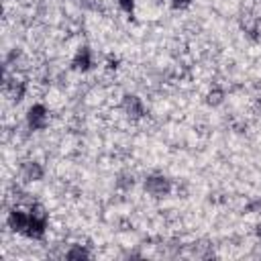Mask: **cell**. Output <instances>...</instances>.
Listing matches in <instances>:
<instances>
[{
	"label": "cell",
	"mask_w": 261,
	"mask_h": 261,
	"mask_svg": "<svg viewBox=\"0 0 261 261\" xmlns=\"http://www.w3.org/2000/svg\"><path fill=\"white\" fill-rule=\"evenodd\" d=\"M29 220H31V214H24V212H20V210L10 212V218H8V222H10V226H12L14 230H27Z\"/></svg>",
	"instance_id": "cell-2"
},
{
	"label": "cell",
	"mask_w": 261,
	"mask_h": 261,
	"mask_svg": "<svg viewBox=\"0 0 261 261\" xmlns=\"http://www.w3.org/2000/svg\"><path fill=\"white\" fill-rule=\"evenodd\" d=\"M29 120H31V126L41 128V126L45 124V120H47V110H45V106L35 104V106L29 110Z\"/></svg>",
	"instance_id": "cell-1"
},
{
	"label": "cell",
	"mask_w": 261,
	"mask_h": 261,
	"mask_svg": "<svg viewBox=\"0 0 261 261\" xmlns=\"http://www.w3.org/2000/svg\"><path fill=\"white\" fill-rule=\"evenodd\" d=\"M118 4H120V8L126 10V12L133 10V0H118Z\"/></svg>",
	"instance_id": "cell-5"
},
{
	"label": "cell",
	"mask_w": 261,
	"mask_h": 261,
	"mask_svg": "<svg viewBox=\"0 0 261 261\" xmlns=\"http://www.w3.org/2000/svg\"><path fill=\"white\" fill-rule=\"evenodd\" d=\"M122 108H124V112H126L128 116H141V114H143V104H141L139 98H135V96H126L124 102H122Z\"/></svg>",
	"instance_id": "cell-3"
},
{
	"label": "cell",
	"mask_w": 261,
	"mask_h": 261,
	"mask_svg": "<svg viewBox=\"0 0 261 261\" xmlns=\"http://www.w3.org/2000/svg\"><path fill=\"white\" fill-rule=\"evenodd\" d=\"M190 2H192V0H173L171 4H173L175 8H186V6L190 4Z\"/></svg>",
	"instance_id": "cell-6"
},
{
	"label": "cell",
	"mask_w": 261,
	"mask_h": 261,
	"mask_svg": "<svg viewBox=\"0 0 261 261\" xmlns=\"http://www.w3.org/2000/svg\"><path fill=\"white\" fill-rule=\"evenodd\" d=\"M147 190H149L153 196H161V194H165V192L169 190V184H167V179H163V177H151V179L147 181Z\"/></svg>",
	"instance_id": "cell-4"
}]
</instances>
